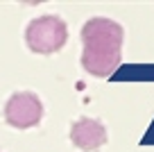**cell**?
Returning a JSON list of instances; mask_svg holds the SVG:
<instances>
[{
	"label": "cell",
	"mask_w": 154,
	"mask_h": 152,
	"mask_svg": "<svg viewBox=\"0 0 154 152\" xmlns=\"http://www.w3.org/2000/svg\"><path fill=\"white\" fill-rule=\"evenodd\" d=\"M70 141L84 152H95L106 143V129L93 118H79L70 127Z\"/></svg>",
	"instance_id": "obj_4"
},
{
	"label": "cell",
	"mask_w": 154,
	"mask_h": 152,
	"mask_svg": "<svg viewBox=\"0 0 154 152\" xmlns=\"http://www.w3.org/2000/svg\"><path fill=\"white\" fill-rule=\"evenodd\" d=\"M43 105L36 93L32 91H18L7 100L5 107V120L16 129H29L41 123Z\"/></svg>",
	"instance_id": "obj_3"
},
{
	"label": "cell",
	"mask_w": 154,
	"mask_h": 152,
	"mask_svg": "<svg viewBox=\"0 0 154 152\" xmlns=\"http://www.w3.org/2000/svg\"><path fill=\"white\" fill-rule=\"evenodd\" d=\"M66 39L68 27L59 16H38V18L29 21L27 30H25V41H27L29 50L38 55L59 52L66 46Z\"/></svg>",
	"instance_id": "obj_2"
},
{
	"label": "cell",
	"mask_w": 154,
	"mask_h": 152,
	"mask_svg": "<svg viewBox=\"0 0 154 152\" xmlns=\"http://www.w3.org/2000/svg\"><path fill=\"white\" fill-rule=\"evenodd\" d=\"M82 66L95 77H109L120 66L122 27L111 18H91L82 27Z\"/></svg>",
	"instance_id": "obj_1"
}]
</instances>
